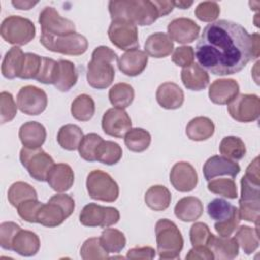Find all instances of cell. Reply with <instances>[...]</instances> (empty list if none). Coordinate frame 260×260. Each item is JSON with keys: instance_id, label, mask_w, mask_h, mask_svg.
<instances>
[{"instance_id": "cell-11", "label": "cell", "mask_w": 260, "mask_h": 260, "mask_svg": "<svg viewBox=\"0 0 260 260\" xmlns=\"http://www.w3.org/2000/svg\"><path fill=\"white\" fill-rule=\"evenodd\" d=\"M228 112L238 122H254L260 115V100L258 95L252 93L238 94L228 104Z\"/></svg>"}, {"instance_id": "cell-34", "label": "cell", "mask_w": 260, "mask_h": 260, "mask_svg": "<svg viewBox=\"0 0 260 260\" xmlns=\"http://www.w3.org/2000/svg\"><path fill=\"white\" fill-rule=\"evenodd\" d=\"M235 239L237 240L238 245L247 255L252 254L259 247L258 224H256L255 229L248 225L239 226L237 229Z\"/></svg>"}, {"instance_id": "cell-14", "label": "cell", "mask_w": 260, "mask_h": 260, "mask_svg": "<svg viewBox=\"0 0 260 260\" xmlns=\"http://www.w3.org/2000/svg\"><path fill=\"white\" fill-rule=\"evenodd\" d=\"M18 109L29 116H37L43 113L48 105L47 93L35 85L21 87L16 96Z\"/></svg>"}, {"instance_id": "cell-40", "label": "cell", "mask_w": 260, "mask_h": 260, "mask_svg": "<svg viewBox=\"0 0 260 260\" xmlns=\"http://www.w3.org/2000/svg\"><path fill=\"white\" fill-rule=\"evenodd\" d=\"M122 148L117 142L103 140L98 147L95 157L98 161L112 166L119 162V160L122 158Z\"/></svg>"}, {"instance_id": "cell-28", "label": "cell", "mask_w": 260, "mask_h": 260, "mask_svg": "<svg viewBox=\"0 0 260 260\" xmlns=\"http://www.w3.org/2000/svg\"><path fill=\"white\" fill-rule=\"evenodd\" d=\"M174 211L175 215L182 221H195L203 213V204L199 198L187 196L181 198L177 202Z\"/></svg>"}, {"instance_id": "cell-26", "label": "cell", "mask_w": 260, "mask_h": 260, "mask_svg": "<svg viewBox=\"0 0 260 260\" xmlns=\"http://www.w3.org/2000/svg\"><path fill=\"white\" fill-rule=\"evenodd\" d=\"M181 79L184 86L190 90L199 91L207 87L209 75L199 64L193 63L181 71Z\"/></svg>"}, {"instance_id": "cell-7", "label": "cell", "mask_w": 260, "mask_h": 260, "mask_svg": "<svg viewBox=\"0 0 260 260\" xmlns=\"http://www.w3.org/2000/svg\"><path fill=\"white\" fill-rule=\"evenodd\" d=\"M41 44L49 51L69 56H79L86 52L88 42L86 38L80 34L74 32L62 37H54L41 34Z\"/></svg>"}, {"instance_id": "cell-18", "label": "cell", "mask_w": 260, "mask_h": 260, "mask_svg": "<svg viewBox=\"0 0 260 260\" xmlns=\"http://www.w3.org/2000/svg\"><path fill=\"white\" fill-rule=\"evenodd\" d=\"M241 171L238 162L222 156L213 155L209 157L203 166V174L206 181H210L217 176L228 175L235 178Z\"/></svg>"}, {"instance_id": "cell-22", "label": "cell", "mask_w": 260, "mask_h": 260, "mask_svg": "<svg viewBox=\"0 0 260 260\" xmlns=\"http://www.w3.org/2000/svg\"><path fill=\"white\" fill-rule=\"evenodd\" d=\"M207 247L212 252L214 259L232 260L239 255V245L235 237H216L212 234Z\"/></svg>"}, {"instance_id": "cell-35", "label": "cell", "mask_w": 260, "mask_h": 260, "mask_svg": "<svg viewBox=\"0 0 260 260\" xmlns=\"http://www.w3.org/2000/svg\"><path fill=\"white\" fill-rule=\"evenodd\" d=\"M95 112V105L92 98L82 93L77 95L71 104V115L74 119L86 122L89 121Z\"/></svg>"}, {"instance_id": "cell-19", "label": "cell", "mask_w": 260, "mask_h": 260, "mask_svg": "<svg viewBox=\"0 0 260 260\" xmlns=\"http://www.w3.org/2000/svg\"><path fill=\"white\" fill-rule=\"evenodd\" d=\"M239 83L232 78L214 80L208 89V96L213 104L228 105L239 94Z\"/></svg>"}, {"instance_id": "cell-46", "label": "cell", "mask_w": 260, "mask_h": 260, "mask_svg": "<svg viewBox=\"0 0 260 260\" xmlns=\"http://www.w3.org/2000/svg\"><path fill=\"white\" fill-rule=\"evenodd\" d=\"M42 59L43 57L35 53H25L18 77L21 79H36L41 69Z\"/></svg>"}, {"instance_id": "cell-43", "label": "cell", "mask_w": 260, "mask_h": 260, "mask_svg": "<svg viewBox=\"0 0 260 260\" xmlns=\"http://www.w3.org/2000/svg\"><path fill=\"white\" fill-rule=\"evenodd\" d=\"M207 189L216 195H220L230 199H236L238 197L237 185L234 179L219 178L208 181Z\"/></svg>"}, {"instance_id": "cell-55", "label": "cell", "mask_w": 260, "mask_h": 260, "mask_svg": "<svg viewBox=\"0 0 260 260\" xmlns=\"http://www.w3.org/2000/svg\"><path fill=\"white\" fill-rule=\"evenodd\" d=\"M126 257L128 259H142V260H151L155 257V250L149 246L145 247H135L130 249L127 252Z\"/></svg>"}, {"instance_id": "cell-4", "label": "cell", "mask_w": 260, "mask_h": 260, "mask_svg": "<svg viewBox=\"0 0 260 260\" xmlns=\"http://www.w3.org/2000/svg\"><path fill=\"white\" fill-rule=\"evenodd\" d=\"M156 246L159 259H178L184 246V239L177 224L168 219L162 218L155 223Z\"/></svg>"}, {"instance_id": "cell-1", "label": "cell", "mask_w": 260, "mask_h": 260, "mask_svg": "<svg viewBox=\"0 0 260 260\" xmlns=\"http://www.w3.org/2000/svg\"><path fill=\"white\" fill-rule=\"evenodd\" d=\"M260 37L250 35L241 24L220 19L207 24L195 48L199 65L214 75L241 71L260 54Z\"/></svg>"}, {"instance_id": "cell-58", "label": "cell", "mask_w": 260, "mask_h": 260, "mask_svg": "<svg viewBox=\"0 0 260 260\" xmlns=\"http://www.w3.org/2000/svg\"><path fill=\"white\" fill-rule=\"evenodd\" d=\"M12 5L19 10H28L30 8H32L35 5L38 4V2H32V1H22V0H16V1H12L11 2Z\"/></svg>"}, {"instance_id": "cell-25", "label": "cell", "mask_w": 260, "mask_h": 260, "mask_svg": "<svg viewBox=\"0 0 260 260\" xmlns=\"http://www.w3.org/2000/svg\"><path fill=\"white\" fill-rule=\"evenodd\" d=\"M18 136L23 147L39 148L41 147L47 137L46 128L39 122L29 121L21 125Z\"/></svg>"}, {"instance_id": "cell-37", "label": "cell", "mask_w": 260, "mask_h": 260, "mask_svg": "<svg viewBox=\"0 0 260 260\" xmlns=\"http://www.w3.org/2000/svg\"><path fill=\"white\" fill-rule=\"evenodd\" d=\"M124 142L127 148L133 152H142L146 150L151 142L150 133L142 128H131L124 136Z\"/></svg>"}, {"instance_id": "cell-36", "label": "cell", "mask_w": 260, "mask_h": 260, "mask_svg": "<svg viewBox=\"0 0 260 260\" xmlns=\"http://www.w3.org/2000/svg\"><path fill=\"white\" fill-rule=\"evenodd\" d=\"M109 100L115 108L125 109L129 107L134 100V89L128 83H116L109 90Z\"/></svg>"}, {"instance_id": "cell-23", "label": "cell", "mask_w": 260, "mask_h": 260, "mask_svg": "<svg viewBox=\"0 0 260 260\" xmlns=\"http://www.w3.org/2000/svg\"><path fill=\"white\" fill-rule=\"evenodd\" d=\"M158 105L167 110L179 109L184 103V91L174 82H165L156 90Z\"/></svg>"}, {"instance_id": "cell-56", "label": "cell", "mask_w": 260, "mask_h": 260, "mask_svg": "<svg viewBox=\"0 0 260 260\" xmlns=\"http://www.w3.org/2000/svg\"><path fill=\"white\" fill-rule=\"evenodd\" d=\"M186 259H188V260H194V259L195 260L196 259L212 260V259H214V256L207 246H195L186 255Z\"/></svg>"}, {"instance_id": "cell-30", "label": "cell", "mask_w": 260, "mask_h": 260, "mask_svg": "<svg viewBox=\"0 0 260 260\" xmlns=\"http://www.w3.org/2000/svg\"><path fill=\"white\" fill-rule=\"evenodd\" d=\"M213 122L203 116L193 118L186 127L187 136L194 141H203L210 138L214 133Z\"/></svg>"}, {"instance_id": "cell-32", "label": "cell", "mask_w": 260, "mask_h": 260, "mask_svg": "<svg viewBox=\"0 0 260 260\" xmlns=\"http://www.w3.org/2000/svg\"><path fill=\"white\" fill-rule=\"evenodd\" d=\"M23 57H24V53L19 47L14 46L10 48V50L5 54L2 61V65H1L2 75L8 79H13L15 77H18L21 70Z\"/></svg>"}, {"instance_id": "cell-6", "label": "cell", "mask_w": 260, "mask_h": 260, "mask_svg": "<svg viewBox=\"0 0 260 260\" xmlns=\"http://www.w3.org/2000/svg\"><path fill=\"white\" fill-rule=\"evenodd\" d=\"M0 34L2 39L8 44L23 46L36 37V26L28 18L10 15L2 21Z\"/></svg>"}, {"instance_id": "cell-47", "label": "cell", "mask_w": 260, "mask_h": 260, "mask_svg": "<svg viewBox=\"0 0 260 260\" xmlns=\"http://www.w3.org/2000/svg\"><path fill=\"white\" fill-rule=\"evenodd\" d=\"M17 106L10 92L2 91L0 93V122L8 123L14 119L17 114Z\"/></svg>"}, {"instance_id": "cell-3", "label": "cell", "mask_w": 260, "mask_h": 260, "mask_svg": "<svg viewBox=\"0 0 260 260\" xmlns=\"http://www.w3.org/2000/svg\"><path fill=\"white\" fill-rule=\"evenodd\" d=\"M118 60V55L109 47H96L88 62L86 79L88 84L96 89L109 87L115 78L114 63Z\"/></svg>"}, {"instance_id": "cell-52", "label": "cell", "mask_w": 260, "mask_h": 260, "mask_svg": "<svg viewBox=\"0 0 260 260\" xmlns=\"http://www.w3.org/2000/svg\"><path fill=\"white\" fill-rule=\"evenodd\" d=\"M56 66H57V61L51 58L43 57L41 69L39 71V74L36 77V80L44 84H53Z\"/></svg>"}, {"instance_id": "cell-57", "label": "cell", "mask_w": 260, "mask_h": 260, "mask_svg": "<svg viewBox=\"0 0 260 260\" xmlns=\"http://www.w3.org/2000/svg\"><path fill=\"white\" fill-rule=\"evenodd\" d=\"M154 5L156 6L157 8V11H158V14H159V17L161 16H165V15H168L169 13H171L174 9V2L173 1H164V0H160V1H153Z\"/></svg>"}, {"instance_id": "cell-38", "label": "cell", "mask_w": 260, "mask_h": 260, "mask_svg": "<svg viewBox=\"0 0 260 260\" xmlns=\"http://www.w3.org/2000/svg\"><path fill=\"white\" fill-rule=\"evenodd\" d=\"M100 239V243L108 253H119L126 246L125 235L117 229H105Z\"/></svg>"}, {"instance_id": "cell-17", "label": "cell", "mask_w": 260, "mask_h": 260, "mask_svg": "<svg viewBox=\"0 0 260 260\" xmlns=\"http://www.w3.org/2000/svg\"><path fill=\"white\" fill-rule=\"evenodd\" d=\"M200 32V26L192 19L179 17L172 20L168 25V36L172 41L179 44L194 42Z\"/></svg>"}, {"instance_id": "cell-50", "label": "cell", "mask_w": 260, "mask_h": 260, "mask_svg": "<svg viewBox=\"0 0 260 260\" xmlns=\"http://www.w3.org/2000/svg\"><path fill=\"white\" fill-rule=\"evenodd\" d=\"M211 232L208 225L204 222H195L190 229V241L193 247L207 246L211 237Z\"/></svg>"}, {"instance_id": "cell-48", "label": "cell", "mask_w": 260, "mask_h": 260, "mask_svg": "<svg viewBox=\"0 0 260 260\" xmlns=\"http://www.w3.org/2000/svg\"><path fill=\"white\" fill-rule=\"evenodd\" d=\"M194 13L199 20L211 23L219 16L220 7L216 2L203 1L197 5Z\"/></svg>"}, {"instance_id": "cell-39", "label": "cell", "mask_w": 260, "mask_h": 260, "mask_svg": "<svg viewBox=\"0 0 260 260\" xmlns=\"http://www.w3.org/2000/svg\"><path fill=\"white\" fill-rule=\"evenodd\" d=\"M7 198L12 206L17 207L21 202L25 200L38 199V194L36 189L31 185L19 181L13 183L9 187Z\"/></svg>"}, {"instance_id": "cell-53", "label": "cell", "mask_w": 260, "mask_h": 260, "mask_svg": "<svg viewBox=\"0 0 260 260\" xmlns=\"http://www.w3.org/2000/svg\"><path fill=\"white\" fill-rule=\"evenodd\" d=\"M195 52L194 49L190 46H182L175 49L172 55V61L183 68L190 66L194 63Z\"/></svg>"}, {"instance_id": "cell-31", "label": "cell", "mask_w": 260, "mask_h": 260, "mask_svg": "<svg viewBox=\"0 0 260 260\" xmlns=\"http://www.w3.org/2000/svg\"><path fill=\"white\" fill-rule=\"evenodd\" d=\"M171 200V192L162 185L151 186L144 195L146 205L154 211L166 210L170 206Z\"/></svg>"}, {"instance_id": "cell-27", "label": "cell", "mask_w": 260, "mask_h": 260, "mask_svg": "<svg viewBox=\"0 0 260 260\" xmlns=\"http://www.w3.org/2000/svg\"><path fill=\"white\" fill-rule=\"evenodd\" d=\"M40 246L41 242L36 233L20 229L12 242V251L21 256L30 257L39 252Z\"/></svg>"}, {"instance_id": "cell-13", "label": "cell", "mask_w": 260, "mask_h": 260, "mask_svg": "<svg viewBox=\"0 0 260 260\" xmlns=\"http://www.w3.org/2000/svg\"><path fill=\"white\" fill-rule=\"evenodd\" d=\"M39 23L41 25L42 34L54 37H62L76 32L74 22L62 17L52 6H46L40 12Z\"/></svg>"}, {"instance_id": "cell-21", "label": "cell", "mask_w": 260, "mask_h": 260, "mask_svg": "<svg viewBox=\"0 0 260 260\" xmlns=\"http://www.w3.org/2000/svg\"><path fill=\"white\" fill-rule=\"evenodd\" d=\"M49 186L56 192L68 191L74 183V173L67 164H55L47 177Z\"/></svg>"}, {"instance_id": "cell-12", "label": "cell", "mask_w": 260, "mask_h": 260, "mask_svg": "<svg viewBox=\"0 0 260 260\" xmlns=\"http://www.w3.org/2000/svg\"><path fill=\"white\" fill-rule=\"evenodd\" d=\"M108 36L114 46L123 51L139 49L137 26L121 19L112 20Z\"/></svg>"}, {"instance_id": "cell-54", "label": "cell", "mask_w": 260, "mask_h": 260, "mask_svg": "<svg viewBox=\"0 0 260 260\" xmlns=\"http://www.w3.org/2000/svg\"><path fill=\"white\" fill-rule=\"evenodd\" d=\"M240 221H241V218L238 212L230 219H226L223 221H216L214 223V229L219 236L230 237L238 229Z\"/></svg>"}, {"instance_id": "cell-42", "label": "cell", "mask_w": 260, "mask_h": 260, "mask_svg": "<svg viewBox=\"0 0 260 260\" xmlns=\"http://www.w3.org/2000/svg\"><path fill=\"white\" fill-rule=\"evenodd\" d=\"M219 152L230 159L239 160L246 154V145L240 137L225 136L220 141Z\"/></svg>"}, {"instance_id": "cell-8", "label": "cell", "mask_w": 260, "mask_h": 260, "mask_svg": "<svg viewBox=\"0 0 260 260\" xmlns=\"http://www.w3.org/2000/svg\"><path fill=\"white\" fill-rule=\"evenodd\" d=\"M86 189L94 200L114 202L119 197L118 184L108 173L101 170H93L87 175Z\"/></svg>"}, {"instance_id": "cell-29", "label": "cell", "mask_w": 260, "mask_h": 260, "mask_svg": "<svg viewBox=\"0 0 260 260\" xmlns=\"http://www.w3.org/2000/svg\"><path fill=\"white\" fill-rule=\"evenodd\" d=\"M145 53L152 58H165L174 50V43L165 32H154L150 35L144 44Z\"/></svg>"}, {"instance_id": "cell-24", "label": "cell", "mask_w": 260, "mask_h": 260, "mask_svg": "<svg viewBox=\"0 0 260 260\" xmlns=\"http://www.w3.org/2000/svg\"><path fill=\"white\" fill-rule=\"evenodd\" d=\"M78 73L75 65L69 60H59L57 61L54 85L55 87L62 91H69L77 82Z\"/></svg>"}, {"instance_id": "cell-44", "label": "cell", "mask_w": 260, "mask_h": 260, "mask_svg": "<svg viewBox=\"0 0 260 260\" xmlns=\"http://www.w3.org/2000/svg\"><path fill=\"white\" fill-rule=\"evenodd\" d=\"M103 140L104 139L96 133H88L84 135L78 146L80 157L86 161L96 160L95 153H96L98 147L100 146Z\"/></svg>"}, {"instance_id": "cell-5", "label": "cell", "mask_w": 260, "mask_h": 260, "mask_svg": "<svg viewBox=\"0 0 260 260\" xmlns=\"http://www.w3.org/2000/svg\"><path fill=\"white\" fill-rule=\"evenodd\" d=\"M74 208L75 202L71 196L56 194L47 203H43L37 215V222L47 228H56L73 213Z\"/></svg>"}, {"instance_id": "cell-41", "label": "cell", "mask_w": 260, "mask_h": 260, "mask_svg": "<svg viewBox=\"0 0 260 260\" xmlns=\"http://www.w3.org/2000/svg\"><path fill=\"white\" fill-rule=\"evenodd\" d=\"M238 212L239 210L236 206L221 198H215L211 200L207 205V213L215 221H223L230 219Z\"/></svg>"}, {"instance_id": "cell-9", "label": "cell", "mask_w": 260, "mask_h": 260, "mask_svg": "<svg viewBox=\"0 0 260 260\" xmlns=\"http://www.w3.org/2000/svg\"><path fill=\"white\" fill-rule=\"evenodd\" d=\"M19 159L21 165L26 169L29 176L40 182L47 181L49 172L55 165L53 158L39 148L23 147L19 153Z\"/></svg>"}, {"instance_id": "cell-16", "label": "cell", "mask_w": 260, "mask_h": 260, "mask_svg": "<svg viewBox=\"0 0 260 260\" xmlns=\"http://www.w3.org/2000/svg\"><path fill=\"white\" fill-rule=\"evenodd\" d=\"M170 182L179 192H190L198 183V175L194 167L187 161L176 162L170 173Z\"/></svg>"}, {"instance_id": "cell-45", "label": "cell", "mask_w": 260, "mask_h": 260, "mask_svg": "<svg viewBox=\"0 0 260 260\" xmlns=\"http://www.w3.org/2000/svg\"><path fill=\"white\" fill-rule=\"evenodd\" d=\"M80 256L83 260H98L109 258V253L103 248L99 238H89L82 244Z\"/></svg>"}, {"instance_id": "cell-10", "label": "cell", "mask_w": 260, "mask_h": 260, "mask_svg": "<svg viewBox=\"0 0 260 260\" xmlns=\"http://www.w3.org/2000/svg\"><path fill=\"white\" fill-rule=\"evenodd\" d=\"M119 219L120 212L117 208L102 206L96 203L86 204L79 214L81 224L89 228H109L116 224Z\"/></svg>"}, {"instance_id": "cell-20", "label": "cell", "mask_w": 260, "mask_h": 260, "mask_svg": "<svg viewBox=\"0 0 260 260\" xmlns=\"http://www.w3.org/2000/svg\"><path fill=\"white\" fill-rule=\"evenodd\" d=\"M147 63V54L139 49H133L126 51L118 59V68L127 76H137L144 71Z\"/></svg>"}, {"instance_id": "cell-51", "label": "cell", "mask_w": 260, "mask_h": 260, "mask_svg": "<svg viewBox=\"0 0 260 260\" xmlns=\"http://www.w3.org/2000/svg\"><path fill=\"white\" fill-rule=\"evenodd\" d=\"M21 228L13 221H4L0 224V246L5 250H12V242Z\"/></svg>"}, {"instance_id": "cell-49", "label": "cell", "mask_w": 260, "mask_h": 260, "mask_svg": "<svg viewBox=\"0 0 260 260\" xmlns=\"http://www.w3.org/2000/svg\"><path fill=\"white\" fill-rule=\"evenodd\" d=\"M43 205L38 199H28L21 202L16 208L18 215L27 222H37L38 212Z\"/></svg>"}, {"instance_id": "cell-33", "label": "cell", "mask_w": 260, "mask_h": 260, "mask_svg": "<svg viewBox=\"0 0 260 260\" xmlns=\"http://www.w3.org/2000/svg\"><path fill=\"white\" fill-rule=\"evenodd\" d=\"M82 130L73 124H67L60 128L57 134V141L59 145L69 151L78 149V146L83 138Z\"/></svg>"}, {"instance_id": "cell-15", "label": "cell", "mask_w": 260, "mask_h": 260, "mask_svg": "<svg viewBox=\"0 0 260 260\" xmlns=\"http://www.w3.org/2000/svg\"><path fill=\"white\" fill-rule=\"evenodd\" d=\"M132 122L124 109L111 108L102 118V128L110 136L122 138L131 129Z\"/></svg>"}, {"instance_id": "cell-59", "label": "cell", "mask_w": 260, "mask_h": 260, "mask_svg": "<svg viewBox=\"0 0 260 260\" xmlns=\"http://www.w3.org/2000/svg\"><path fill=\"white\" fill-rule=\"evenodd\" d=\"M173 2H174V6L179 7L181 9H187L193 4L192 1H190V2H187V1H173Z\"/></svg>"}, {"instance_id": "cell-2", "label": "cell", "mask_w": 260, "mask_h": 260, "mask_svg": "<svg viewBox=\"0 0 260 260\" xmlns=\"http://www.w3.org/2000/svg\"><path fill=\"white\" fill-rule=\"evenodd\" d=\"M109 12L112 20L121 19L139 26L150 25L159 17L156 6L149 0L110 1Z\"/></svg>"}]
</instances>
